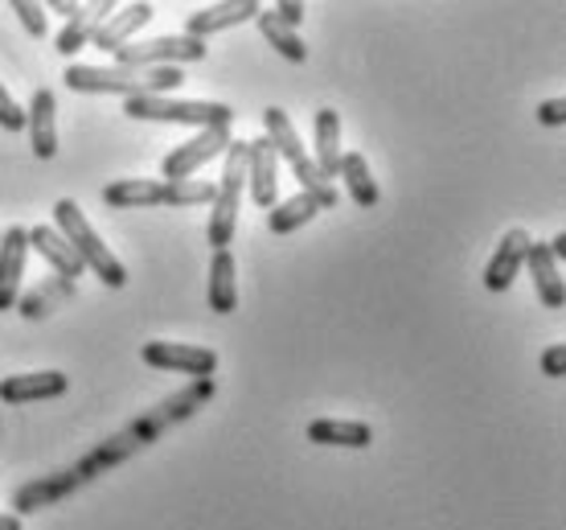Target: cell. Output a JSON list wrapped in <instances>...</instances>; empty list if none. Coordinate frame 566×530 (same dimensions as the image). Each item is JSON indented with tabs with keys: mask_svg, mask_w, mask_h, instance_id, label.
<instances>
[{
	"mask_svg": "<svg viewBox=\"0 0 566 530\" xmlns=\"http://www.w3.org/2000/svg\"><path fill=\"white\" fill-rule=\"evenodd\" d=\"M62 79H66L71 91H86V95H128V100L169 95V91H177L185 83V74L172 71V66L140 71V66H86V62L66 66Z\"/></svg>",
	"mask_w": 566,
	"mask_h": 530,
	"instance_id": "obj_1",
	"label": "cell"
},
{
	"mask_svg": "<svg viewBox=\"0 0 566 530\" xmlns=\"http://www.w3.org/2000/svg\"><path fill=\"white\" fill-rule=\"evenodd\" d=\"M54 222H57V235L66 239V243L74 247V256L83 259V268H91V272L99 276L107 288H124L128 284V268L119 263V259L112 256V247L103 243L99 235H95V227L86 222L83 206L74 198H62L54 206Z\"/></svg>",
	"mask_w": 566,
	"mask_h": 530,
	"instance_id": "obj_2",
	"label": "cell"
},
{
	"mask_svg": "<svg viewBox=\"0 0 566 530\" xmlns=\"http://www.w3.org/2000/svg\"><path fill=\"white\" fill-rule=\"evenodd\" d=\"M242 186H247V141H230L227 169H222V181H218V194H213V215H210V230H206L213 251H227L234 243Z\"/></svg>",
	"mask_w": 566,
	"mask_h": 530,
	"instance_id": "obj_3",
	"label": "cell"
},
{
	"mask_svg": "<svg viewBox=\"0 0 566 530\" xmlns=\"http://www.w3.org/2000/svg\"><path fill=\"white\" fill-rule=\"evenodd\" d=\"M124 115L132 119H156V124H193V128H230L234 107L227 103H193V100H169V95H144V100L124 103Z\"/></svg>",
	"mask_w": 566,
	"mask_h": 530,
	"instance_id": "obj_4",
	"label": "cell"
},
{
	"mask_svg": "<svg viewBox=\"0 0 566 530\" xmlns=\"http://www.w3.org/2000/svg\"><path fill=\"white\" fill-rule=\"evenodd\" d=\"M210 45L198 42V38H185V33H172V38H148V42H128L124 50H115V66H140V71H153V66H181V62H201Z\"/></svg>",
	"mask_w": 566,
	"mask_h": 530,
	"instance_id": "obj_5",
	"label": "cell"
},
{
	"mask_svg": "<svg viewBox=\"0 0 566 530\" xmlns=\"http://www.w3.org/2000/svg\"><path fill=\"white\" fill-rule=\"evenodd\" d=\"M210 395H213V378H193L189 387L177 391V395H172V399H165L160 407H153V412H148L140 424H132L128 432L140 440V445H148L156 432H165V428H172V424H181V419L193 416V412H198Z\"/></svg>",
	"mask_w": 566,
	"mask_h": 530,
	"instance_id": "obj_6",
	"label": "cell"
},
{
	"mask_svg": "<svg viewBox=\"0 0 566 530\" xmlns=\"http://www.w3.org/2000/svg\"><path fill=\"white\" fill-rule=\"evenodd\" d=\"M230 141H234L230 128H206L201 136H193V141L177 144L169 157L160 160V173H165L169 181H189L206 160L222 157V153L230 148Z\"/></svg>",
	"mask_w": 566,
	"mask_h": 530,
	"instance_id": "obj_7",
	"label": "cell"
},
{
	"mask_svg": "<svg viewBox=\"0 0 566 530\" xmlns=\"http://www.w3.org/2000/svg\"><path fill=\"white\" fill-rule=\"evenodd\" d=\"M144 362L156 371L189 374V378H210L218 371V354L210 345H185V342H148L144 345Z\"/></svg>",
	"mask_w": 566,
	"mask_h": 530,
	"instance_id": "obj_8",
	"label": "cell"
},
{
	"mask_svg": "<svg viewBox=\"0 0 566 530\" xmlns=\"http://www.w3.org/2000/svg\"><path fill=\"white\" fill-rule=\"evenodd\" d=\"M25 256H29V230L9 227L0 235V313L13 309L21 297V276H25Z\"/></svg>",
	"mask_w": 566,
	"mask_h": 530,
	"instance_id": "obj_9",
	"label": "cell"
},
{
	"mask_svg": "<svg viewBox=\"0 0 566 530\" xmlns=\"http://www.w3.org/2000/svg\"><path fill=\"white\" fill-rule=\"evenodd\" d=\"M275 173H280V157L268 144V136L263 141H247V186H251V198L263 210H271L275 198H280V177Z\"/></svg>",
	"mask_w": 566,
	"mask_h": 530,
	"instance_id": "obj_10",
	"label": "cell"
},
{
	"mask_svg": "<svg viewBox=\"0 0 566 530\" xmlns=\"http://www.w3.org/2000/svg\"><path fill=\"white\" fill-rule=\"evenodd\" d=\"M263 13L259 0H234V4H210V9H193L189 21H185V38H198L206 42L210 33H222V29H234L242 21H255Z\"/></svg>",
	"mask_w": 566,
	"mask_h": 530,
	"instance_id": "obj_11",
	"label": "cell"
},
{
	"mask_svg": "<svg viewBox=\"0 0 566 530\" xmlns=\"http://www.w3.org/2000/svg\"><path fill=\"white\" fill-rule=\"evenodd\" d=\"M25 128L29 144H33V157L38 160H54L57 157V100L54 91H33L25 112Z\"/></svg>",
	"mask_w": 566,
	"mask_h": 530,
	"instance_id": "obj_12",
	"label": "cell"
},
{
	"mask_svg": "<svg viewBox=\"0 0 566 530\" xmlns=\"http://www.w3.org/2000/svg\"><path fill=\"white\" fill-rule=\"evenodd\" d=\"M530 243H534V239H530L525 230H510V235L496 243L493 259H489V268H484V288H489V292H505V288L517 280Z\"/></svg>",
	"mask_w": 566,
	"mask_h": 530,
	"instance_id": "obj_13",
	"label": "cell"
},
{
	"mask_svg": "<svg viewBox=\"0 0 566 530\" xmlns=\"http://www.w3.org/2000/svg\"><path fill=\"white\" fill-rule=\"evenodd\" d=\"M119 4L115 0H95V4H78V13L66 21V29L57 33V54H78L83 45H91L95 42V33L103 29V21L115 13Z\"/></svg>",
	"mask_w": 566,
	"mask_h": 530,
	"instance_id": "obj_14",
	"label": "cell"
},
{
	"mask_svg": "<svg viewBox=\"0 0 566 530\" xmlns=\"http://www.w3.org/2000/svg\"><path fill=\"white\" fill-rule=\"evenodd\" d=\"M71 378L62 371H33V374H13L0 383V399L4 403H38V399H57L66 395Z\"/></svg>",
	"mask_w": 566,
	"mask_h": 530,
	"instance_id": "obj_15",
	"label": "cell"
},
{
	"mask_svg": "<svg viewBox=\"0 0 566 530\" xmlns=\"http://www.w3.org/2000/svg\"><path fill=\"white\" fill-rule=\"evenodd\" d=\"M29 251H38V256L50 263L57 272V280H66V284H74V276H83V259L74 256V247L57 235L54 227H33L29 230Z\"/></svg>",
	"mask_w": 566,
	"mask_h": 530,
	"instance_id": "obj_16",
	"label": "cell"
},
{
	"mask_svg": "<svg viewBox=\"0 0 566 530\" xmlns=\"http://www.w3.org/2000/svg\"><path fill=\"white\" fill-rule=\"evenodd\" d=\"M148 21H153V4H148V0H140V4H124V9H115V13L103 21V29L95 33V42L91 45H99L103 54H115V50H124V45L132 42V33L144 29Z\"/></svg>",
	"mask_w": 566,
	"mask_h": 530,
	"instance_id": "obj_17",
	"label": "cell"
},
{
	"mask_svg": "<svg viewBox=\"0 0 566 530\" xmlns=\"http://www.w3.org/2000/svg\"><path fill=\"white\" fill-rule=\"evenodd\" d=\"M525 263H530V272H534V284H538L542 304H546V309H563L566 304V280H563V272H558V259L551 256V247L530 243Z\"/></svg>",
	"mask_w": 566,
	"mask_h": 530,
	"instance_id": "obj_18",
	"label": "cell"
},
{
	"mask_svg": "<svg viewBox=\"0 0 566 530\" xmlns=\"http://www.w3.org/2000/svg\"><path fill=\"white\" fill-rule=\"evenodd\" d=\"M213 313H234L239 309V268H234V256L227 251H213L210 259V292H206Z\"/></svg>",
	"mask_w": 566,
	"mask_h": 530,
	"instance_id": "obj_19",
	"label": "cell"
},
{
	"mask_svg": "<svg viewBox=\"0 0 566 530\" xmlns=\"http://www.w3.org/2000/svg\"><path fill=\"white\" fill-rule=\"evenodd\" d=\"M312 132H316V157L312 160L333 181V177H340V157H345V148H340V115L333 107H321Z\"/></svg>",
	"mask_w": 566,
	"mask_h": 530,
	"instance_id": "obj_20",
	"label": "cell"
},
{
	"mask_svg": "<svg viewBox=\"0 0 566 530\" xmlns=\"http://www.w3.org/2000/svg\"><path fill=\"white\" fill-rule=\"evenodd\" d=\"M103 201L112 210H140V206H165V181H148V177H124L103 186Z\"/></svg>",
	"mask_w": 566,
	"mask_h": 530,
	"instance_id": "obj_21",
	"label": "cell"
},
{
	"mask_svg": "<svg viewBox=\"0 0 566 530\" xmlns=\"http://www.w3.org/2000/svg\"><path fill=\"white\" fill-rule=\"evenodd\" d=\"M308 440L328 448H369L374 445V428L357 424V419H312Z\"/></svg>",
	"mask_w": 566,
	"mask_h": 530,
	"instance_id": "obj_22",
	"label": "cell"
},
{
	"mask_svg": "<svg viewBox=\"0 0 566 530\" xmlns=\"http://www.w3.org/2000/svg\"><path fill=\"white\" fill-rule=\"evenodd\" d=\"M74 486H83V477H78V469H66V474L50 477V481H33V486L17 489V498H13L17 518H21V515H33L38 506L57 502V498H62V493H71Z\"/></svg>",
	"mask_w": 566,
	"mask_h": 530,
	"instance_id": "obj_23",
	"label": "cell"
},
{
	"mask_svg": "<svg viewBox=\"0 0 566 530\" xmlns=\"http://www.w3.org/2000/svg\"><path fill=\"white\" fill-rule=\"evenodd\" d=\"M340 177H345L349 198H354L361 210H374V206H378L382 194H378V181H374V173H369L361 153H345V157H340Z\"/></svg>",
	"mask_w": 566,
	"mask_h": 530,
	"instance_id": "obj_24",
	"label": "cell"
},
{
	"mask_svg": "<svg viewBox=\"0 0 566 530\" xmlns=\"http://www.w3.org/2000/svg\"><path fill=\"white\" fill-rule=\"evenodd\" d=\"M263 128H268V144L275 148V157H283L287 165H296L300 157H308L283 107H268V112H263Z\"/></svg>",
	"mask_w": 566,
	"mask_h": 530,
	"instance_id": "obj_25",
	"label": "cell"
},
{
	"mask_svg": "<svg viewBox=\"0 0 566 530\" xmlns=\"http://www.w3.org/2000/svg\"><path fill=\"white\" fill-rule=\"evenodd\" d=\"M136 448H140V440H136L132 432H119V436H112V440H103V445L95 448L83 465H74V469H78V477H83V481H91V477L103 474V469H112V465H119V460H128Z\"/></svg>",
	"mask_w": 566,
	"mask_h": 530,
	"instance_id": "obj_26",
	"label": "cell"
},
{
	"mask_svg": "<svg viewBox=\"0 0 566 530\" xmlns=\"http://www.w3.org/2000/svg\"><path fill=\"white\" fill-rule=\"evenodd\" d=\"M316 215H321V206H316L308 194H296V198H287L283 206H271L268 227H271V235H292V230H300Z\"/></svg>",
	"mask_w": 566,
	"mask_h": 530,
	"instance_id": "obj_27",
	"label": "cell"
},
{
	"mask_svg": "<svg viewBox=\"0 0 566 530\" xmlns=\"http://www.w3.org/2000/svg\"><path fill=\"white\" fill-rule=\"evenodd\" d=\"M292 169H296L300 194H308V198L316 201L321 210H337V189H333V181H328L325 173L316 169V160H312V157H300L296 165H292Z\"/></svg>",
	"mask_w": 566,
	"mask_h": 530,
	"instance_id": "obj_28",
	"label": "cell"
},
{
	"mask_svg": "<svg viewBox=\"0 0 566 530\" xmlns=\"http://www.w3.org/2000/svg\"><path fill=\"white\" fill-rule=\"evenodd\" d=\"M255 25H259V33L268 38V45H275V50H280V54L287 58V62H304V58H308V45L300 42L296 29L280 25V21H275V17H271L268 9H263V13L255 17Z\"/></svg>",
	"mask_w": 566,
	"mask_h": 530,
	"instance_id": "obj_29",
	"label": "cell"
},
{
	"mask_svg": "<svg viewBox=\"0 0 566 530\" xmlns=\"http://www.w3.org/2000/svg\"><path fill=\"white\" fill-rule=\"evenodd\" d=\"M213 194H218V186L213 181H206V177H189V181H165V201L169 206H206V201H213Z\"/></svg>",
	"mask_w": 566,
	"mask_h": 530,
	"instance_id": "obj_30",
	"label": "cell"
},
{
	"mask_svg": "<svg viewBox=\"0 0 566 530\" xmlns=\"http://www.w3.org/2000/svg\"><path fill=\"white\" fill-rule=\"evenodd\" d=\"M13 13H17V21L25 25L29 38H45V9L42 4H33V0H13Z\"/></svg>",
	"mask_w": 566,
	"mask_h": 530,
	"instance_id": "obj_31",
	"label": "cell"
},
{
	"mask_svg": "<svg viewBox=\"0 0 566 530\" xmlns=\"http://www.w3.org/2000/svg\"><path fill=\"white\" fill-rule=\"evenodd\" d=\"M0 128H4V132H21V128H25V112H21L13 95L4 91V83H0Z\"/></svg>",
	"mask_w": 566,
	"mask_h": 530,
	"instance_id": "obj_32",
	"label": "cell"
},
{
	"mask_svg": "<svg viewBox=\"0 0 566 530\" xmlns=\"http://www.w3.org/2000/svg\"><path fill=\"white\" fill-rule=\"evenodd\" d=\"M542 374H546V378H563L566 374V345L563 342L551 345V350L542 354Z\"/></svg>",
	"mask_w": 566,
	"mask_h": 530,
	"instance_id": "obj_33",
	"label": "cell"
},
{
	"mask_svg": "<svg viewBox=\"0 0 566 530\" xmlns=\"http://www.w3.org/2000/svg\"><path fill=\"white\" fill-rule=\"evenodd\" d=\"M271 17H275L280 25H287V29H300V21H304V4H296V0H283V4H275V9H271Z\"/></svg>",
	"mask_w": 566,
	"mask_h": 530,
	"instance_id": "obj_34",
	"label": "cell"
},
{
	"mask_svg": "<svg viewBox=\"0 0 566 530\" xmlns=\"http://www.w3.org/2000/svg\"><path fill=\"white\" fill-rule=\"evenodd\" d=\"M538 119L546 124V128H558V124L566 119V103L563 100H546L538 107Z\"/></svg>",
	"mask_w": 566,
	"mask_h": 530,
	"instance_id": "obj_35",
	"label": "cell"
},
{
	"mask_svg": "<svg viewBox=\"0 0 566 530\" xmlns=\"http://www.w3.org/2000/svg\"><path fill=\"white\" fill-rule=\"evenodd\" d=\"M50 9H54V13H62L66 21H71V17L78 13V4H74V0H71V4H66V0H50Z\"/></svg>",
	"mask_w": 566,
	"mask_h": 530,
	"instance_id": "obj_36",
	"label": "cell"
},
{
	"mask_svg": "<svg viewBox=\"0 0 566 530\" xmlns=\"http://www.w3.org/2000/svg\"><path fill=\"white\" fill-rule=\"evenodd\" d=\"M546 247H551V256H554V259H566V230H563V235H554V239H551Z\"/></svg>",
	"mask_w": 566,
	"mask_h": 530,
	"instance_id": "obj_37",
	"label": "cell"
},
{
	"mask_svg": "<svg viewBox=\"0 0 566 530\" xmlns=\"http://www.w3.org/2000/svg\"><path fill=\"white\" fill-rule=\"evenodd\" d=\"M0 530H21V518H17V515H0Z\"/></svg>",
	"mask_w": 566,
	"mask_h": 530,
	"instance_id": "obj_38",
	"label": "cell"
}]
</instances>
